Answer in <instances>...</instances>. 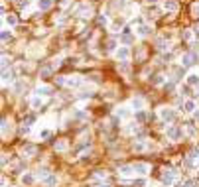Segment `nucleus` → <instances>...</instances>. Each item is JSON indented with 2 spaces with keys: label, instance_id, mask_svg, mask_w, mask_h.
<instances>
[{
  "label": "nucleus",
  "instance_id": "20e7f679",
  "mask_svg": "<svg viewBox=\"0 0 199 187\" xmlns=\"http://www.w3.org/2000/svg\"><path fill=\"white\" fill-rule=\"evenodd\" d=\"M128 57H130V49H128V47L122 45V47L116 49V59H118V61H128Z\"/></svg>",
  "mask_w": 199,
  "mask_h": 187
},
{
  "label": "nucleus",
  "instance_id": "f257e3e1",
  "mask_svg": "<svg viewBox=\"0 0 199 187\" xmlns=\"http://www.w3.org/2000/svg\"><path fill=\"white\" fill-rule=\"evenodd\" d=\"M176 177H177V171H174V169H166L164 171V175H162V181H164V185H174L176 183Z\"/></svg>",
  "mask_w": 199,
  "mask_h": 187
},
{
  "label": "nucleus",
  "instance_id": "1a4fd4ad",
  "mask_svg": "<svg viewBox=\"0 0 199 187\" xmlns=\"http://www.w3.org/2000/svg\"><path fill=\"white\" fill-rule=\"evenodd\" d=\"M132 167H134V171L140 173V175H146V173H148V165L146 164H134Z\"/></svg>",
  "mask_w": 199,
  "mask_h": 187
},
{
  "label": "nucleus",
  "instance_id": "4c0bfd02",
  "mask_svg": "<svg viewBox=\"0 0 199 187\" xmlns=\"http://www.w3.org/2000/svg\"><path fill=\"white\" fill-rule=\"evenodd\" d=\"M193 116H195V120H199V110H195V112H193Z\"/></svg>",
  "mask_w": 199,
  "mask_h": 187
},
{
  "label": "nucleus",
  "instance_id": "ea45409f",
  "mask_svg": "<svg viewBox=\"0 0 199 187\" xmlns=\"http://www.w3.org/2000/svg\"><path fill=\"white\" fill-rule=\"evenodd\" d=\"M99 187H109V185H99Z\"/></svg>",
  "mask_w": 199,
  "mask_h": 187
},
{
  "label": "nucleus",
  "instance_id": "72a5a7b5",
  "mask_svg": "<svg viewBox=\"0 0 199 187\" xmlns=\"http://www.w3.org/2000/svg\"><path fill=\"white\" fill-rule=\"evenodd\" d=\"M99 24H107V16H99Z\"/></svg>",
  "mask_w": 199,
  "mask_h": 187
},
{
  "label": "nucleus",
  "instance_id": "dca6fc26",
  "mask_svg": "<svg viewBox=\"0 0 199 187\" xmlns=\"http://www.w3.org/2000/svg\"><path fill=\"white\" fill-rule=\"evenodd\" d=\"M134 118H136V122H146V118H148V114H146L144 110H136V114H134Z\"/></svg>",
  "mask_w": 199,
  "mask_h": 187
},
{
  "label": "nucleus",
  "instance_id": "bb28decb",
  "mask_svg": "<svg viewBox=\"0 0 199 187\" xmlns=\"http://www.w3.org/2000/svg\"><path fill=\"white\" fill-rule=\"evenodd\" d=\"M49 73H51V67H44V69H42V77H47Z\"/></svg>",
  "mask_w": 199,
  "mask_h": 187
},
{
  "label": "nucleus",
  "instance_id": "79ce46f5",
  "mask_svg": "<svg viewBox=\"0 0 199 187\" xmlns=\"http://www.w3.org/2000/svg\"><path fill=\"white\" fill-rule=\"evenodd\" d=\"M197 177H199V173H197Z\"/></svg>",
  "mask_w": 199,
  "mask_h": 187
},
{
  "label": "nucleus",
  "instance_id": "aec40b11",
  "mask_svg": "<svg viewBox=\"0 0 199 187\" xmlns=\"http://www.w3.org/2000/svg\"><path fill=\"white\" fill-rule=\"evenodd\" d=\"M42 106V97H34L32 99V109H40Z\"/></svg>",
  "mask_w": 199,
  "mask_h": 187
},
{
  "label": "nucleus",
  "instance_id": "cd10ccee",
  "mask_svg": "<svg viewBox=\"0 0 199 187\" xmlns=\"http://www.w3.org/2000/svg\"><path fill=\"white\" fill-rule=\"evenodd\" d=\"M8 61H10V59H8V55H2V67H4V69L8 67Z\"/></svg>",
  "mask_w": 199,
  "mask_h": 187
},
{
  "label": "nucleus",
  "instance_id": "6e6552de",
  "mask_svg": "<svg viewBox=\"0 0 199 187\" xmlns=\"http://www.w3.org/2000/svg\"><path fill=\"white\" fill-rule=\"evenodd\" d=\"M132 40H134V38L130 35V30H128V28H124L122 33H120V44H130Z\"/></svg>",
  "mask_w": 199,
  "mask_h": 187
},
{
  "label": "nucleus",
  "instance_id": "c85d7f7f",
  "mask_svg": "<svg viewBox=\"0 0 199 187\" xmlns=\"http://www.w3.org/2000/svg\"><path fill=\"white\" fill-rule=\"evenodd\" d=\"M162 81H164V79H162V75H156V77L152 79V83H156V85H160Z\"/></svg>",
  "mask_w": 199,
  "mask_h": 187
},
{
  "label": "nucleus",
  "instance_id": "473e14b6",
  "mask_svg": "<svg viewBox=\"0 0 199 187\" xmlns=\"http://www.w3.org/2000/svg\"><path fill=\"white\" fill-rule=\"evenodd\" d=\"M107 175V173H105V171H99V173H97V175H95V179H103V177Z\"/></svg>",
  "mask_w": 199,
  "mask_h": 187
},
{
  "label": "nucleus",
  "instance_id": "423d86ee",
  "mask_svg": "<svg viewBox=\"0 0 199 187\" xmlns=\"http://www.w3.org/2000/svg\"><path fill=\"white\" fill-rule=\"evenodd\" d=\"M36 95H38V97H49V95H51V87H47V85H40V87L36 89Z\"/></svg>",
  "mask_w": 199,
  "mask_h": 187
},
{
  "label": "nucleus",
  "instance_id": "f8f14e48",
  "mask_svg": "<svg viewBox=\"0 0 199 187\" xmlns=\"http://www.w3.org/2000/svg\"><path fill=\"white\" fill-rule=\"evenodd\" d=\"M164 8H166L168 12H176L177 10V2L176 0H166V2H164Z\"/></svg>",
  "mask_w": 199,
  "mask_h": 187
},
{
  "label": "nucleus",
  "instance_id": "9b49d317",
  "mask_svg": "<svg viewBox=\"0 0 199 187\" xmlns=\"http://www.w3.org/2000/svg\"><path fill=\"white\" fill-rule=\"evenodd\" d=\"M181 110H183V112H193V110H195V100H185L183 106H181Z\"/></svg>",
  "mask_w": 199,
  "mask_h": 187
},
{
  "label": "nucleus",
  "instance_id": "a878e982",
  "mask_svg": "<svg viewBox=\"0 0 199 187\" xmlns=\"http://www.w3.org/2000/svg\"><path fill=\"white\" fill-rule=\"evenodd\" d=\"M183 187H197V183H195L193 179H187V181L183 183Z\"/></svg>",
  "mask_w": 199,
  "mask_h": 187
},
{
  "label": "nucleus",
  "instance_id": "6ab92c4d",
  "mask_svg": "<svg viewBox=\"0 0 199 187\" xmlns=\"http://www.w3.org/2000/svg\"><path fill=\"white\" fill-rule=\"evenodd\" d=\"M142 104H144V100L140 99V97H138V99H134V100H132V106H134V109H136V110H142Z\"/></svg>",
  "mask_w": 199,
  "mask_h": 187
},
{
  "label": "nucleus",
  "instance_id": "c756f323",
  "mask_svg": "<svg viewBox=\"0 0 199 187\" xmlns=\"http://www.w3.org/2000/svg\"><path fill=\"white\" fill-rule=\"evenodd\" d=\"M47 136H49V130H42L40 132V138H47Z\"/></svg>",
  "mask_w": 199,
  "mask_h": 187
},
{
  "label": "nucleus",
  "instance_id": "2f4dec72",
  "mask_svg": "<svg viewBox=\"0 0 199 187\" xmlns=\"http://www.w3.org/2000/svg\"><path fill=\"white\" fill-rule=\"evenodd\" d=\"M75 116H77V118H85V112H83V110H77Z\"/></svg>",
  "mask_w": 199,
  "mask_h": 187
},
{
  "label": "nucleus",
  "instance_id": "39448f33",
  "mask_svg": "<svg viewBox=\"0 0 199 187\" xmlns=\"http://www.w3.org/2000/svg\"><path fill=\"white\" fill-rule=\"evenodd\" d=\"M195 59H197V55H195V53H185V55H181V65H183V67L193 65V63H195Z\"/></svg>",
  "mask_w": 199,
  "mask_h": 187
},
{
  "label": "nucleus",
  "instance_id": "5701e85b",
  "mask_svg": "<svg viewBox=\"0 0 199 187\" xmlns=\"http://www.w3.org/2000/svg\"><path fill=\"white\" fill-rule=\"evenodd\" d=\"M10 38H12V33L8 32V30H2V42H8Z\"/></svg>",
  "mask_w": 199,
  "mask_h": 187
},
{
  "label": "nucleus",
  "instance_id": "ddd939ff",
  "mask_svg": "<svg viewBox=\"0 0 199 187\" xmlns=\"http://www.w3.org/2000/svg\"><path fill=\"white\" fill-rule=\"evenodd\" d=\"M132 173H136V171H134V167H132V165H122V167H120V175L128 177V175H132Z\"/></svg>",
  "mask_w": 199,
  "mask_h": 187
},
{
  "label": "nucleus",
  "instance_id": "f3484780",
  "mask_svg": "<svg viewBox=\"0 0 199 187\" xmlns=\"http://www.w3.org/2000/svg\"><path fill=\"white\" fill-rule=\"evenodd\" d=\"M38 8L40 10H49L51 8V0H40L38 2Z\"/></svg>",
  "mask_w": 199,
  "mask_h": 187
},
{
  "label": "nucleus",
  "instance_id": "a19ab883",
  "mask_svg": "<svg viewBox=\"0 0 199 187\" xmlns=\"http://www.w3.org/2000/svg\"><path fill=\"white\" fill-rule=\"evenodd\" d=\"M197 49H199V45H197Z\"/></svg>",
  "mask_w": 199,
  "mask_h": 187
},
{
  "label": "nucleus",
  "instance_id": "e433bc0d",
  "mask_svg": "<svg viewBox=\"0 0 199 187\" xmlns=\"http://www.w3.org/2000/svg\"><path fill=\"white\" fill-rule=\"evenodd\" d=\"M193 14H197V16H199V4H195V6H193Z\"/></svg>",
  "mask_w": 199,
  "mask_h": 187
},
{
  "label": "nucleus",
  "instance_id": "2eb2a0df",
  "mask_svg": "<svg viewBox=\"0 0 199 187\" xmlns=\"http://www.w3.org/2000/svg\"><path fill=\"white\" fill-rule=\"evenodd\" d=\"M187 85H191V87H195V85H199V75H195V73H191V75H187Z\"/></svg>",
  "mask_w": 199,
  "mask_h": 187
},
{
  "label": "nucleus",
  "instance_id": "a211bd4d",
  "mask_svg": "<svg viewBox=\"0 0 199 187\" xmlns=\"http://www.w3.org/2000/svg\"><path fill=\"white\" fill-rule=\"evenodd\" d=\"M12 75H14V73H12V71H8V69H4V71H2V81H4V83H6V81H8V79H14L12 77Z\"/></svg>",
  "mask_w": 199,
  "mask_h": 187
},
{
  "label": "nucleus",
  "instance_id": "b1692460",
  "mask_svg": "<svg viewBox=\"0 0 199 187\" xmlns=\"http://www.w3.org/2000/svg\"><path fill=\"white\" fill-rule=\"evenodd\" d=\"M65 148H67V144H65V142H57V144H55V150H59V152H63Z\"/></svg>",
  "mask_w": 199,
  "mask_h": 187
},
{
  "label": "nucleus",
  "instance_id": "7c9ffc66",
  "mask_svg": "<svg viewBox=\"0 0 199 187\" xmlns=\"http://www.w3.org/2000/svg\"><path fill=\"white\" fill-rule=\"evenodd\" d=\"M116 114H118V116H128V110H124V109H122V110H118Z\"/></svg>",
  "mask_w": 199,
  "mask_h": 187
},
{
  "label": "nucleus",
  "instance_id": "4468645a",
  "mask_svg": "<svg viewBox=\"0 0 199 187\" xmlns=\"http://www.w3.org/2000/svg\"><path fill=\"white\" fill-rule=\"evenodd\" d=\"M44 183H45L47 187H53V185H57V177L53 175V173H49V175L44 179Z\"/></svg>",
  "mask_w": 199,
  "mask_h": 187
},
{
  "label": "nucleus",
  "instance_id": "412c9836",
  "mask_svg": "<svg viewBox=\"0 0 199 187\" xmlns=\"http://www.w3.org/2000/svg\"><path fill=\"white\" fill-rule=\"evenodd\" d=\"M6 22L10 24V26H16V22H18V18H16V16H12V14H8V16H6Z\"/></svg>",
  "mask_w": 199,
  "mask_h": 187
},
{
  "label": "nucleus",
  "instance_id": "9d476101",
  "mask_svg": "<svg viewBox=\"0 0 199 187\" xmlns=\"http://www.w3.org/2000/svg\"><path fill=\"white\" fill-rule=\"evenodd\" d=\"M22 183L30 187V185H34V183H36V177H34L32 173H24V175H22Z\"/></svg>",
  "mask_w": 199,
  "mask_h": 187
},
{
  "label": "nucleus",
  "instance_id": "393cba45",
  "mask_svg": "<svg viewBox=\"0 0 199 187\" xmlns=\"http://www.w3.org/2000/svg\"><path fill=\"white\" fill-rule=\"evenodd\" d=\"M189 160H199V150H191V154H189Z\"/></svg>",
  "mask_w": 199,
  "mask_h": 187
},
{
  "label": "nucleus",
  "instance_id": "58836bf2",
  "mask_svg": "<svg viewBox=\"0 0 199 187\" xmlns=\"http://www.w3.org/2000/svg\"><path fill=\"white\" fill-rule=\"evenodd\" d=\"M195 35H199V24L195 26Z\"/></svg>",
  "mask_w": 199,
  "mask_h": 187
},
{
  "label": "nucleus",
  "instance_id": "4be33fe9",
  "mask_svg": "<svg viewBox=\"0 0 199 187\" xmlns=\"http://www.w3.org/2000/svg\"><path fill=\"white\" fill-rule=\"evenodd\" d=\"M138 33H140V35H148V33H150V28H148V26H140V28H138Z\"/></svg>",
  "mask_w": 199,
  "mask_h": 187
},
{
  "label": "nucleus",
  "instance_id": "0eeeda50",
  "mask_svg": "<svg viewBox=\"0 0 199 187\" xmlns=\"http://www.w3.org/2000/svg\"><path fill=\"white\" fill-rule=\"evenodd\" d=\"M34 154H36V146H34V144H28V146H24V148H22V156H24V158H32Z\"/></svg>",
  "mask_w": 199,
  "mask_h": 187
},
{
  "label": "nucleus",
  "instance_id": "7ed1b4c3",
  "mask_svg": "<svg viewBox=\"0 0 199 187\" xmlns=\"http://www.w3.org/2000/svg\"><path fill=\"white\" fill-rule=\"evenodd\" d=\"M166 134H168V138L170 140H179L181 136H183V130L181 128H177V126H170L166 130Z\"/></svg>",
  "mask_w": 199,
  "mask_h": 187
},
{
  "label": "nucleus",
  "instance_id": "f704fd0d",
  "mask_svg": "<svg viewBox=\"0 0 199 187\" xmlns=\"http://www.w3.org/2000/svg\"><path fill=\"white\" fill-rule=\"evenodd\" d=\"M144 183H146L144 179H138V181H136V185H138V187H144Z\"/></svg>",
  "mask_w": 199,
  "mask_h": 187
},
{
  "label": "nucleus",
  "instance_id": "f03ea898",
  "mask_svg": "<svg viewBox=\"0 0 199 187\" xmlns=\"http://www.w3.org/2000/svg\"><path fill=\"white\" fill-rule=\"evenodd\" d=\"M160 116H162V120H166V122H174L177 118V112L172 109H160Z\"/></svg>",
  "mask_w": 199,
  "mask_h": 187
},
{
  "label": "nucleus",
  "instance_id": "c9c22d12",
  "mask_svg": "<svg viewBox=\"0 0 199 187\" xmlns=\"http://www.w3.org/2000/svg\"><path fill=\"white\" fill-rule=\"evenodd\" d=\"M114 45H116V42L112 40V42H109V49H114Z\"/></svg>",
  "mask_w": 199,
  "mask_h": 187
}]
</instances>
